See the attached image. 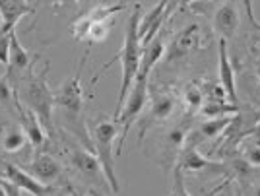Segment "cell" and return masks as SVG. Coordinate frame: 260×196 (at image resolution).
I'll return each mask as SVG.
<instances>
[{
  "label": "cell",
  "instance_id": "9c48e42d",
  "mask_svg": "<svg viewBox=\"0 0 260 196\" xmlns=\"http://www.w3.org/2000/svg\"><path fill=\"white\" fill-rule=\"evenodd\" d=\"M68 159H70V165L80 173V177H82L84 181H87L89 185H98V186L107 185L98 157L91 152H87L84 146H74V148H70V150H68Z\"/></svg>",
  "mask_w": 260,
  "mask_h": 196
},
{
  "label": "cell",
  "instance_id": "9a60e30c",
  "mask_svg": "<svg viewBox=\"0 0 260 196\" xmlns=\"http://www.w3.org/2000/svg\"><path fill=\"white\" fill-rule=\"evenodd\" d=\"M235 115H229V117H219V119H204L194 130L188 132L186 136V142L184 144H194V146H200V142L204 140H212V138H217L219 134L231 128L233 122H235Z\"/></svg>",
  "mask_w": 260,
  "mask_h": 196
},
{
  "label": "cell",
  "instance_id": "7402d4cb",
  "mask_svg": "<svg viewBox=\"0 0 260 196\" xmlns=\"http://www.w3.org/2000/svg\"><path fill=\"white\" fill-rule=\"evenodd\" d=\"M243 159L245 164L252 167V169H260V140L258 142H249L243 148Z\"/></svg>",
  "mask_w": 260,
  "mask_h": 196
},
{
  "label": "cell",
  "instance_id": "e0dca14e",
  "mask_svg": "<svg viewBox=\"0 0 260 196\" xmlns=\"http://www.w3.org/2000/svg\"><path fill=\"white\" fill-rule=\"evenodd\" d=\"M4 179L8 183H12L16 188L25 190L33 196H47L53 190V186H45L41 183H37L33 177H29L23 169L16 167L14 164H4Z\"/></svg>",
  "mask_w": 260,
  "mask_h": 196
},
{
  "label": "cell",
  "instance_id": "f546056e",
  "mask_svg": "<svg viewBox=\"0 0 260 196\" xmlns=\"http://www.w3.org/2000/svg\"><path fill=\"white\" fill-rule=\"evenodd\" d=\"M252 196H260V185L254 188V194H252Z\"/></svg>",
  "mask_w": 260,
  "mask_h": 196
},
{
  "label": "cell",
  "instance_id": "2e32d148",
  "mask_svg": "<svg viewBox=\"0 0 260 196\" xmlns=\"http://www.w3.org/2000/svg\"><path fill=\"white\" fill-rule=\"evenodd\" d=\"M35 10V4L23 2V0H0V16H2V27L0 35L14 31V27L23 16L31 14Z\"/></svg>",
  "mask_w": 260,
  "mask_h": 196
},
{
  "label": "cell",
  "instance_id": "603a6c76",
  "mask_svg": "<svg viewBox=\"0 0 260 196\" xmlns=\"http://www.w3.org/2000/svg\"><path fill=\"white\" fill-rule=\"evenodd\" d=\"M169 196H192L186 190V185H184V173L177 165L173 167V190H171Z\"/></svg>",
  "mask_w": 260,
  "mask_h": 196
},
{
  "label": "cell",
  "instance_id": "5bb4252c",
  "mask_svg": "<svg viewBox=\"0 0 260 196\" xmlns=\"http://www.w3.org/2000/svg\"><path fill=\"white\" fill-rule=\"evenodd\" d=\"M188 132H190V122H188V119H184L183 122H179V124H175L173 128H169V132L165 134V138L161 142V164L165 167H171V164H177V157H179V153L183 152Z\"/></svg>",
  "mask_w": 260,
  "mask_h": 196
},
{
  "label": "cell",
  "instance_id": "5b68a950",
  "mask_svg": "<svg viewBox=\"0 0 260 196\" xmlns=\"http://www.w3.org/2000/svg\"><path fill=\"white\" fill-rule=\"evenodd\" d=\"M148 101H150V109L148 113L140 117V132H138V144H142L144 134L150 130L152 126L165 122L173 117L177 109V97L169 89L157 86H148Z\"/></svg>",
  "mask_w": 260,
  "mask_h": 196
},
{
  "label": "cell",
  "instance_id": "44dd1931",
  "mask_svg": "<svg viewBox=\"0 0 260 196\" xmlns=\"http://www.w3.org/2000/svg\"><path fill=\"white\" fill-rule=\"evenodd\" d=\"M25 134L20 126H8L6 132L2 134V150L8 153H14L18 150H22L23 144H25Z\"/></svg>",
  "mask_w": 260,
  "mask_h": 196
},
{
  "label": "cell",
  "instance_id": "6da1fadb",
  "mask_svg": "<svg viewBox=\"0 0 260 196\" xmlns=\"http://www.w3.org/2000/svg\"><path fill=\"white\" fill-rule=\"evenodd\" d=\"M140 18H142V6L140 4H134V10H132L128 23H126V33H124L122 49L101 68V72H103L113 62H117V60L122 66V80H120L119 99H117V107H115V113H113V120L115 122H117V117H119L120 109H122V103H124V99L128 95L130 87L134 84V78L138 74V68H140L142 45H140V39H138V23H140Z\"/></svg>",
  "mask_w": 260,
  "mask_h": 196
},
{
  "label": "cell",
  "instance_id": "7a4b0ae2",
  "mask_svg": "<svg viewBox=\"0 0 260 196\" xmlns=\"http://www.w3.org/2000/svg\"><path fill=\"white\" fill-rule=\"evenodd\" d=\"M119 138V124L113 120V117H99L91 122L89 126V140H91V148L98 157L103 177L111 186V190L117 194L120 190L119 179H117V171H115V150L113 144Z\"/></svg>",
  "mask_w": 260,
  "mask_h": 196
},
{
  "label": "cell",
  "instance_id": "3957f363",
  "mask_svg": "<svg viewBox=\"0 0 260 196\" xmlns=\"http://www.w3.org/2000/svg\"><path fill=\"white\" fill-rule=\"evenodd\" d=\"M47 72H49V62L37 72V74H29L27 82H25V105L37 117L39 124L43 132L49 134V138H54V124H53V91L47 82Z\"/></svg>",
  "mask_w": 260,
  "mask_h": 196
},
{
  "label": "cell",
  "instance_id": "8fae6325",
  "mask_svg": "<svg viewBox=\"0 0 260 196\" xmlns=\"http://www.w3.org/2000/svg\"><path fill=\"white\" fill-rule=\"evenodd\" d=\"M239 27V8L237 2H219L212 16V29L219 39H231Z\"/></svg>",
  "mask_w": 260,
  "mask_h": 196
},
{
  "label": "cell",
  "instance_id": "4316f807",
  "mask_svg": "<svg viewBox=\"0 0 260 196\" xmlns=\"http://www.w3.org/2000/svg\"><path fill=\"white\" fill-rule=\"evenodd\" d=\"M68 192H70V196H84V192H80V190H76L74 186H68Z\"/></svg>",
  "mask_w": 260,
  "mask_h": 196
},
{
  "label": "cell",
  "instance_id": "f1b7e54d",
  "mask_svg": "<svg viewBox=\"0 0 260 196\" xmlns=\"http://www.w3.org/2000/svg\"><path fill=\"white\" fill-rule=\"evenodd\" d=\"M89 196H105L101 190H98V188H89Z\"/></svg>",
  "mask_w": 260,
  "mask_h": 196
},
{
  "label": "cell",
  "instance_id": "4fadbf2b",
  "mask_svg": "<svg viewBox=\"0 0 260 196\" xmlns=\"http://www.w3.org/2000/svg\"><path fill=\"white\" fill-rule=\"evenodd\" d=\"M169 8H171L169 2H159L150 12H146L144 18H140V23H138V39H140L142 49L150 43L155 35H159L163 22L169 16Z\"/></svg>",
  "mask_w": 260,
  "mask_h": 196
},
{
  "label": "cell",
  "instance_id": "30bf717a",
  "mask_svg": "<svg viewBox=\"0 0 260 196\" xmlns=\"http://www.w3.org/2000/svg\"><path fill=\"white\" fill-rule=\"evenodd\" d=\"M217 76H219V87L223 89L228 103L237 107L239 95L237 84H235V70H233L231 58H229L228 41H223V39H219V43H217Z\"/></svg>",
  "mask_w": 260,
  "mask_h": 196
},
{
  "label": "cell",
  "instance_id": "ba28073f",
  "mask_svg": "<svg viewBox=\"0 0 260 196\" xmlns=\"http://www.w3.org/2000/svg\"><path fill=\"white\" fill-rule=\"evenodd\" d=\"M177 167L181 171L186 173H202V175H223L225 173V165L221 161H212L204 157L202 153L198 152V146L194 144H184L183 152L179 153V159H177Z\"/></svg>",
  "mask_w": 260,
  "mask_h": 196
},
{
  "label": "cell",
  "instance_id": "d6986e66",
  "mask_svg": "<svg viewBox=\"0 0 260 196\" xmlns=\"http://www.w3.org/2000/svg\"><path fill=\"white\" fill-rule=\"evenodd\" d=\"M8 72H6V78L10 80V84L14 82V78L20 76L22 72L29 70L31 68V55L23 49V45L20 43L16 31L10 33V60H8Z\"/></svg>",
  "mask_w": 260,
  "mask_h": 196
},
{
  "label": "cell",
  "instance_id": "7c38bea8",
  "mask_svg": "<svg viewBox=\"0 0 260 196\" xmlns=\"http://www.w3.org/2000/svg\"><path fill=\"white\" fill-rule=\"evenodd\" d=\"M25 169H27L25 173L45 186H53V183H56L62 177L60 164L54 159L53 155H49V153H37L33 157V161Z\"/></svg>",
  "mask_w": 260,
  "mask_h": 196
},
{
  "label": "cell",
  "instance_id": "ffe728a7",
  "mask_svg": "<svg viewBox=\"0 0 260 196\" xmlns=\"http://www.w3.org/2000/svg\"><path fill=\"white\" fill-rule=\"evenodd\" d=\"M183 103L186 105L190 115H196L200 111V107L204 105V86L200 80L188 82L183 87Z\"/></svg>",
  "mask_w": 260,
  "mask_h": 196
},
{
  "label": "cell",
  "instance_id": "4dcf8cb0",
  "mask_svg": "<svg viewBox=\"0 0 260 196\" xmlns=\"http://www.w3.org/2000/svg\"><path fill=\"white\" fill-rule=\"evenodd\" d=\"M258 134H260V120H258Z\"/></svg>",
  "mask_w": 260,
  "mask_h": 196
},
{
  "label": "cell",
  "instance_id": "52a82bcc",
  "mask_svg": "<svg viewBox=\"0 0 260 196\" xmlns=\"http://www.w3.org/2000/svg\"><path fill=\"white\" fill-rule=\"evenodd\" d=\"M204 47H206V35H204L202 25L190 22L173 37V41L169 45L167 60L169 62H184L190 56L198 55Z\"/></svg>",
  "mask_w": 260,
  "mask_h": 196
},
{
  "label": "cell",
  "instance_id": "d4e9b609",
  "mask_svg": "<svg viewBox=\"0 0 260 196\" xmlns=\"http://www.w3.org/2000/svg\"><path fill=\"white\" fill-rule=\"evenodd\" d=\"M10 33L0 35V64L4 66H8V60H10Z\"/></svg>",
  "mask_w": 260,
  "mask_h": 196
},
{
  "label": "cell",
  "instance_id": "83f0119b",
  "mask_svg": "<svg viewBox=\"0 0 260 196\" xmlns=\"http://www.w3.org/2000/svg\"><path fill=\"white\" fill-rule=\"evenodd\" d=\"M0 196H8L6 188H4V179H0Z\"/></svg>",
  "mask_w": 260,
  "mask_h": 196
},
{
  "label": "cell",
  "instance_id": "277c9868",
  "mask_svg": "<svg viewBox=\"0 0 260 196\" xmlns=\"http://www.w3.org/2000/svg\"><path fill=\"white\" fill-rule=\"evenodd\" d=\"M148 86H150V80L148 78H134V84L130 87L128 95L122 103V109H120L119 117H117V124H119V138H117V150H115V155H120L122 153V148H124V142H126V136L130 132V126L134 122H138L142 115H144V109L148 105Z\"/></svg>",
  "mask_w": 260,
  "mask_h": 196
},
{
  "label": "cell",
  "instance_id": "8992f818",
  "mask_svg": "<svg viewBox=\"0 0 260 196\" xmlns=\"http://www.w3.org/2000/svg\"><path fill=\"white\" fill-rule=\"evenodd\" d=\"M87 55H89V49H87L78 70L72 74V78H68L64 84H60L58 89L53 93L54 107H60L64 111L70 119H78L80 113L84 109V87H82V72H84V66H86Z\"/></svg>",
  "mask_w": 260,
  "mask_h": 196
},
{
  "label": "cell",
  "instance_id": "ac0fdd59",
  "mask_svg": "<svg viewBox=\"0 0 260 196\" xmlns=\"http://www.w3.org/2000/svg\"><path fill=\"white\" fill-rule=\"evenodd\" d=\"M14 103H16V111H18V119H20V124H22V130L25 134V138L29 140L33 148H41L45 144V132L39 124L37 117L33 115L27 107H23L18 93L14 91Z\"/></svg>",
  "mask_w": 260,
  "mask_h": 196
},
{
  "label": "cell",
  "instance_id": "cb8c5ba5",
  "mask_svg": "<svg viewBox=\"0 0 260 196\" xmlns=\"http://www.w3.org/2000/svg\"><path fill=\"white\" fill-rule=\"evenodd\" d=\"M12 101H14V87H12L10 80L4 76H0V103L4 107H8Z\"/></svg>",
  "mask_w": 260,
  "mask_h": 196
},
{
  "label": "cell",
  "instance_id": "484cf974",
  "mask_svg": "<svg viewBox=\"0 0 260 196\" xmlns=\"http://www.w3.org/2000/svg\"><path fill=\"white\" fill-rule=\"evenodd\" d=\"M254 74H256V80L260 82V56L254 60Z\"/></svg>",
  "mask_w": 260,
  "mask_h": 196
}]
</instances>
